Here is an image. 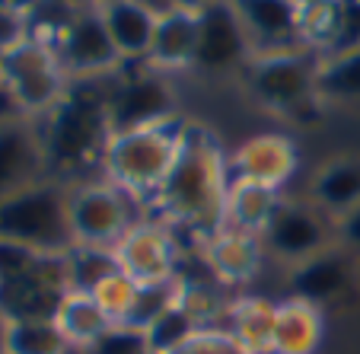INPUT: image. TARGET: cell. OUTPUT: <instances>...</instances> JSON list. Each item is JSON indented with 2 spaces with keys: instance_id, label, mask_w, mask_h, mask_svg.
I'll return each mask as SVG.
<instances>
[{
  "instance_id": "3957f363",
  "label": "cell",
  "mask_w": 360,
  "mask_h": 354,
  "mask_svg": "<svg viewBox=\"0 0 360 354\" xmlns=\"http://www.w3.org/2000/svg\"><path fill=\"white\" fill-rule=\"evenodd\" d=\"M188 125L191 118L176 115L157 125H143V128L112 131L105 157H102V176L124 189L134 201L153 198L176 166Z\"/></svg>"
},
{
  "instance_id": "9a60e30c",
  "label": "cell",
  "mask_w": 360,
  "mask_h": 354,
  "mask_svg": "<svg viewBox=\"0 0 360 354\" xmlns=\"http://www.w3.org/2000/svg\"><path fill=\"white\" fill-rule=\"evenodd\" d=\"M265 255L268 252L262 236L233 230V227H220L211 236H204L201 243L204 268L211 272V278L220 287H245L249 281H255Z\"/></svg>"
},
{
  "instance_id": "44dd1931",
  "label": "cell",
  "mask_w": 360,
  "mask_h": 354,
  "mask_svg": "<svg viewBox=\"0 0 360 354\" xmlns=\"http://www.w3.org/2000/svg\"><path fill=\"white\" fill-rule=\"evenodd\" d=\"M309 201L328 214L332 220L345 217L351 208L360 205V157L328 160L316 170L309 182Z\"/></svg>"
},
{
  "instance_id": "d4e9b609",
  "label": "cell",
  "mask_w": 360,
  "mask_h": 354,
  "mask_svg": "<svg viewBox=\"0 0 360 354\" xmlns=\"http://www.w3.org/2000/svg\"><path fill=\"white\" fill-rule=\"evenodd\" d=\"M322 103H357L360 99V45L326 55L316 80Z\"/></svg>"
},
{
  "instance_id": "ffe728a7",
  "label": "cell",
  "mask_w": 360,
  "mask_h": 354,
  "mask_svg": "<svg viewBox=\"0 0 360 354\" xmlns=\"http://www.w3.org/2000/svg\"><path fill=\"white\" fill-rule=\"evenodd\" d=\"M326 339V310L300 297L278 303L271 354H316Z\"/></svg>"
},
{
  "instance_id": "9c48e42d",
  "label": "cell",
  "mask_w": 360,
  "mask_h": 354,
  "mask_svg": "<svg viewBox=\"0 0 360 354\" xmlns=\"http://www.w3.org/2000/svg\"><path fill=\"white\" fill-rule=\"evenodd\" d=\"M55 48L70 80H102V77H115L124 68V58L118 55L99 7L89 4L77 7Z\"/></svg>"
},
{
  "instance_id": "484cf974",
  "label": "cell",
  "mask_w": 360,
  "mask_h": 354,
  "mask_svg": "<svg viewBox=\"0 0 360 354\" xmlns=\"http://www.w3.org/2000/svg\"><path fill=\"white\" fill-rule=\"evenodd\" d=\"M4 354H70L55 320H7Z\"/></svg>"
},
{
  "instance_id": "4316f807",
  "label": "cell",
  "mask_w": 360,
  "mask_h": 354,
  "mask_svg": "<svg viewBox=\"0 0 360 354\" xmlns=\"http://www.w3.org/2000/svg\"><path fill=\"white\" fill-rule=\"evenodd\" d=\"M341 29H345L341 0H326V4L300 10V42L316 55H332L341 42Z\"/></svg>"
},
{
  "instance_id": "6da1fadb",
  "label": "cell",
  "mask_w": 360,
  "mask_h": 354,
  "mask_svg": "<svg viewBox=\"0 0 360 354\" xmlns=\"http://www.w3.org/2000/svg\"><path fill=\"white\" fill-rule=\"evenodd\" d=\"M109 96L112 77L70 80L61 103L35 122L48 179L70 189L93 172L102 176V157L112 137Z\"/></svg>"
},
{
  "instance_id": "f6af8a7d",
  "label": "cell",
  "mask_w": 360,
  "mask_h": 354,
  "mask_svg": "<svg viewBox=\"0 0 360 354\" xmlns=\"http://www.w3.org/2000/svg\"><path fill=\"white\" fill-rule=\"evenodd\" d=\"M70 354H83V351H70Z\"/></svg>"
},
{
  "instance_id": "2e32d148",
  "label": "cell",
  "mask_w": 360,
  "mask_h": 354,
  "mask_svg": "<svg viewBox=\"0 0 360 354\" xmlns=\"http://www.w3.org/2000/svg\"><path fill=\"white\" fill-rule=\"evenodd\" d=\"M198 42H201V7L172 4L157 20V35H153L147 64L169 77L182 74V70H195Z\"/></svg>"
},
{
  "instance_id": "d590c367",
  "label": "cell",
  "mask_w": 360,
  "mask_h": 354,
  "mask_svg": "<svg viewBox=\"0 0 360 354\" xmlns=\"http://www.w3.org/2000/svg\"><path fill=\"white\" fill-rule=\"evenodd\" d=\"M335 236H338V246H345L347 252L360 255V205L351 208L345 217L335 220Z\"/></svg>"
},
{
  "instance_id": "52a82bcc",
  "label": "cell",
  "mask_w": 360,
  "mask_h": 354,
  "mask_svg": "<svg viewBox=\"0 0 360 354\" xmlns=\"http://www.w3.org/2000/svg\"><path fill=\"white\" fill-rule=\"evenodd\" d=\"M68 220L74 246L115 249L137 224L134 198L105 176H93L68 189Z\"/></svg>"
},
{
  "instance_id": "ee69618b",
  "label": "cell",
  "mask_w": 360,
  "mask_h": 354,
  "mask_svg": "<svg viewBox=\"0 0 360 354\" xmlns=\"http://www.w3.org/2000/svg\"><path fill=\"white\" fill-rule=\"evenodd\" d=\"M68 4H83V0H68Z\"/></svg>"
},
{
  "instance_id": "7a4b0ae2",
  "label": "cell",
  "mask_w": 360,
  "mask_h": 354,
  "mask_svg": "<svg viewBox=\"0 0 360 354\" xmlns=\"http://www.w3.org/2000/svg\"><path fill=\"white\" fill-rule=\"evenodd\" d=\"M226 191H230V153L211 128L191 122L176 166L153 195L163 224L211 236L224 227Z\"/></svg>"
},
{
  "instance_id": "d6a6232c",
  "label": "cell",
  "mask_w": 360,
  "mask_h": 354,
  "mask_svg": "<svg viewBox=\"0 0 360 354\" xmlns=\"http://www.w3.org/2000/svg\"><path fill=\"white\" fill-rule=\"evenodd\" d=\"M169 354H252V351L226 326H204V329H195Z\"/></svg>"
},
{
  "instance_id": "836d02e7",
  "label": "cell",
  "mask_w": 360,
  "mask_h": 354,
  "mask_svg": "<svg viewBox=\"0 0 360 354\" xmlns=\"http://www.w3.org/2000/svg\"><path fill=\"white\" fill-rule=\"evenodd\" d=\"M83 354H153V351H150L147 335L143 332L128 329V326H112L109 332Z\"/></svg>"
},
{
  "instance_id": "8fae6325",
  "label": "cell",
  "mask_w": 360,
  "mask_h": 354,
  "mask_svg": "<svg viewBox=\"0 0 360 354\" xmlns=\"http://www.w3.org/2000/svg\"><path fill=\"white\" fill-rule=\"evenodd\" d=\"M262 243H265L268 255L293 268L332 249L338 236H335V220L322 214L313 201H284L274 220L268 224V230L262 233Z\"/></svg>"
},
{
  "instance_id": "277c9868",
  "label": "cell",
  "mask_w": 360,
  "mask_h": 354,
  "mask_svg": "<svg viewBox=\"0 0 360 354\" xmlns=\"http://www.w3.org/2000/svg\"><path fill=\"white\" fill-rule=\"evenodd\" d=\"M322 55L309 48H281V51H259L243 68L245 93L281 118L303 122L322 103L316 80H319Z\"/></svg>"
},
{
  "instance_id": "4fadbf2b",
  "label": "cell",
  "mask_w": 360,
  "mask_h": 354,
  "mask_svg": "<svg viewBox=\"0 0 360 354\" xmlns=\"http://www.w3.org/2000/svg\"><path fill=\"white\" fill-rule=\"evenodd\" d=\"M300 170V147L284 131H262L230 150V179L284 189Z\"/></svg>"
},
{
  "instance_id": "4dcf8cb0",
  "label": "cell",
  "mask_w": 360,
  "mask_h": 354,
  "mask_svg": "<svg viewBox=\"0 0 360 354\" xmlns=\"http://www.w3.org/2000/svg\"><path fill=\"white\" fill-rule=\"evenodd\" d=\"M137 291H141V284H134L124 272H115L105 281H99L89 293L96 297L102 313L109 316L112 326H124V320H128L131 307H134V300H137Z\"/></svg>"
},
{
  "instance_id": "7402d4cb",
  "label": "cell",
  "mask_w": 360,
  "mask_h": 354,
  "mask_svg": "<svg viewBox=\"0 0 360 354\" xmlns=\"http://www.w3.org/2000/svg\"><path fill=\"white\" fill-rule=\"evenodd\" d=\"M284 198L278 189H268L259 182H243V179H230V191H226V208H224V227L262 236L274 214L281 211Z\"/></svg>"
},
{
  "instance_id": "ba28073f",
  "label": "cell",
  "mask_w": 360,
  "mask_h": 354,
  "mask_svg": "<svg viewBox=\"0 0 360 354\" xmlns=\"http://www.w3.org/2000/svg\"><path fill=\"white\" fill-rule=\"evenodd\" d=\"M176 115H182V112H179V93L169 74L153 70L143 61V64H124L112 77V96H109L112 131L143 128V125H157Z\"/></svg>"
},
{
  "instance_id": "74e56055",
  "label": "cell",
  "mask_w": 360,
  "mask_h": 354,
  "mask_svg": "<svg viewBox=\"0 0 360 354\" xmlns=\"http://www.w3.org/2000/svg\"><path fill=\"white\" fill-rule=\"evenodd\" d=\"M13 115H16L13 106H10V99L4 96V89H0V122H4V118H13Z\"/></svg>"
},
{
  "instance_id": "e0dca14e",
  "label": "cell",
  "mask_w": 360,
  "mask_h": 354,
  "mask_svg": "<svg viewBox=\"0 0 360 354\" xmlns=\"http://www.w3.org/2000/svg\"><path fill=\"white\" fill-rule=\"evenodd\" d=\"M357 255L347 252L345 246L335 243L332 249L319 252L313 259L300 262L290 268V297L309 300L316 307H326L338 300L357 278Z\"/></svg>"
},
{
  "instance_id": "cb8c5ba5",
  "label": "cell",
  "mask_w": 360,
  "mask_h": 354,
  "mask_svg": "<svg viewBox=\"0 0 360 354\" xmlns=\"http://www.w3.org/2000/svg\"><path fill=\"white\" fill-rule=\"evenodd\" d=\"M55 326L61 329L70 351H89L112 329V322L109 316L102 313V307L96 303L93 293L70 287L55 310Z\"/></svg>"
},
{
  "instance_id": "7bdbcfd3",
  "label": "cell",
  "mask_w": 360,
  "mask_h": 354,
  "mask_svg": "<svg viewBox=\"0 0 360 354\" xmlns=\"http://www.w3.org/2000/svg\"><path fill=\"white\" fill-rule=\"evenodd\" d=\"M83 4H89V7H102V4H109V0H83Z\"/></svg>"
},
{
  "instance_id": "f546056e",
  "label": "cell",
  "mask_w": 360,
  "mask_h": 354,
  "mask_svg": "<svg viewBox=\"0 0 360 354\" xmlns=\"http://www.w3.org/2000/svg\"><path fill=\"white\" fill-rule=\"evenodd\" d=\"M179 307L195 320L198 329H204V326H220V320L226 316V307H230V300L220 297V291L214 284L182 278V300H179Z\"/></svg>"
},
{
  "instance_id": "ac0fdd59",
  "label": "cell",
  "mask_w": 360,
  "mask_h": 354,
  "mask_svg": "<svg viewBox=\"0 0 360 354\" xmlns=\"http://www.w3.org/2000/svg\"><path fill=\"white\" fill-rule=\"evenodd\" d=\"M230 4L249 32L255 55L303 45L300 42V7L293 0H230Z\"/></svg>"
},
{
  "instance_id": "f35d334b",
  "label": "cell",
  "mask_w": 360,
  "mask_h": 354,
  "mask_svg": "<svg viewBox=\"0 0 360 354\" xmlns=\"http://www.w3.org/2000/svg\"><path fill=\"white\" fill-rule=\"evenodd\" d=\"M141 4H147V7H153L157 13H163V10L172 7V0H141Z\"/></svg>"
},
{
  "instance_id": "8992f818",
  "label": "cell",
  "mask_w": 360,
  "mask_h": 354,
  "mask_svg": "<svg viewBox=\"0 0 360 354\" xmlns=\"http://www.w3.org/2000/svg\"><path fill=\"white\" fill-rule=\"evenodd\" d=\"M0 236L35 252H68L74 246L68 220V185L41 179L0 201Z\"/></svg>"
},
{
  "instance_id": "1f68e13d",
  "label": "cell",
  "mask_w": 360,
  "mask_h": 354,
  "mask_svg": "<svg viewBox=\"0 0 360 354\" xmlns=\"http://www.w3.org/2000/svg\"><path fill=\"white\" fill-rule=\"evenodd\" d=\"M195 320H191L188 313H185L182 307H172L169 313H163L153 326L147 329V345L153 354H169L172 348H179L185 339H188L191 332H195Z\"/></svg>"
},
{
  "instance_id": "30bf717a",
  "label": "cell",
  "mask_w": 360,
  "mask_h": 354,
  "mask_svg": "<svg viewBox=\"0 0 360 354\" xmlns=\"http://www.w3.org/2000/svg\"><path fill=\"white\" fill-rule=\"evenodd\" d=\"M115 262L118 272H124L134 284H169V281L182 278V255H179V239L169 224L157 217L137 220L122 243L115 246Z\"/></svg>"
},
{
  "instance_id": "f1b7e54d",
  "label": "cell",
  "mask_w": 360,
  "mask_h": 354,
  "mask_svg": "<svg viewBox=\"0 0 360 354\" xmlns=\"http://www.w3.org/2000/svg\"><path fill=\"white\" fill-rule=\"evenodd\" d=\"M179 300H182V278L169 281V284H147V287H141V291H137L134 307H131L128 320H124V326L137 329V332H147V329L153 326L160 316L169 313L172 307H179Z\"/></svg>"
},
{
  "instance_id": "8d00e7d4",
  "label": "cell",
  "mask_w": 360,
  "mask_h": 354,
  "mask_svg": "<svg viewBox=\"0 0 360 354\" xmlns=\"http://www.w3.org/2000/svg\"><path fill=\"white\" fill-rule=\"evenodd\" d=\"M341 20H345V29H341V42L335 51L360 45V0H341Z\"/></svg>"
},
{
  "instance_id": "83f0119b",
  "label": "cell",
  "mask_w": 360,
  "mask_h": 354,
  "mask_svg": "<svg viewBox=\"0 0 360 354\" xmlns=\"http://www.w3.org/2000/svg\"><path fill=\"white\" fill-rule=\"evenodd\" d=\"M64 262H68V281L74 291H93L99 281L118 272L115 252L99 249V246H70L64 252Z\"/></svg>"
},
{
  "instance_id": "b9f144b4",
  "label": "cell",
  "mask_w": 360,
  "mask_h": 354,
  "mask_svg": "<svg viewBox=\"0 0 360 354\" xmlns=\"http://www.w3.org/2000/svg\"><path fill=\"white\" fill-rule=\"evenodd\" d=\"M300 10H306V7H316V4H326V0H293Z\"/></svg>"
},
{
  "instance_id": "e575fe53",
  "label": "cell",
  "mask_w": 360,
  "mask_h": 354,
  "mask_svg": "<svg viewBox=\"0 0 360 354\" xmlns=\"http://www.w3.org/2000/svg\"><path fill=\"white\" fill-rule=\"evenodd\" d=\"M29 39V16L20 10H10L0 4V55Z\"/></svg>"
},
{
  "instance_id": "7c38bea8",
  "label": "cell",
  "mask_w": 360,
  "mask_h": 354,
  "mask_svg": "<svg viewBox=\"0 0 360 354\" xmlns=\"http://www.w3.org/2000/svg\"><path fill=\"white\" fill-rule=\"evenodd\" d=\"M252 55L255 48L230 0H207L201 7V42H198L195 70L207 77L243 74Z\"/></svg>"
},
{
  "instance_id": "603a6c76",
  "label": "cell",
  "mask_w": 360,
  "mask_h": 354,
  "mask_svg": "<svg viewBox=\"0 0 360 354\" xmlns=\"http://www.w3.org/2000/svg\"><path fill=\"white\" fill-rule=\"evenodd\" d=\"M274 322H278V303L262 297V293H239V297H233L224 316V326L252 354H271Z\"/></svg>"
},
{
  "instance_id": "ab89813d",
  "label": "cell",
  "mask_w": 360,
  "mask_h": 354,
  "mask_svg": "<svg viewBox=\"0 0 360 354\" xmlns=\"http://www.w3.org/2000/svg\"><path fill=\"white\" fill-rule=\"evenodd\" d=\"M4 345H7V316L0 313V354H4Z\"/></svg>"
},
{
  "instance_id": "5b68a950",
  "label": "cell",
  "mask_w": 360,
  "mask_h": 354,
  "mask_svg": "<svg viewBox=\"0 0 360 354\" xmlns=\"http://www.w3.org/2000/svg\"><path fill=\"white\" fill-rule=\"evenodd\" d=\"M70 87L58 48L29 35L7 55H0V89L20 118L39 122L55 109Z\"/></svg>"
},
{
  "instance_id": "60d3db41",
  "label": "cell",
  "mask_w": 360,
  "mask_h": 354,
  "mask_svg": "<svg viewBox=\"0 0 360 354\" xmlns=\"http://www.w3.org/2000/svg\"><path fill=\"white\" fill-rule=\"evenodd\" d=\"M172 4H182V7H204L207 0H172Z\"/></svg>"
},
{
  "instance_id": "5bb4252c",
  "label": "cell",
  "mask_w": 360,
  "mask_h": 354,
  "mask_svg": "<svg viewBox=\"0 0 360 354\" xmlns=\"http://www.w3.org/2000/svg\"><path fill=\"white\" fill-rule=\"evenodd\" d=\"M48 179L45 153H41L39 128L29 118H4L0 122V201Z\"/></svg>"
},
{
  "instance_id": "d6986e66",
  "label": "cell",
  "mask_w": 360,
  "mask_h": 354,
  "mask_svg": "<svg viewBox=\"0 0 360 354\" xmlns=\"http://www.w3.org/2000/svg\"><path fill=\"white\" fill-rule=\"evenodd\" d=\"M99 13L124 64L147 61L150 48H153V35H157V10L141 4V0H109L99 7Z\"/></svg>"
}]
</instances>
